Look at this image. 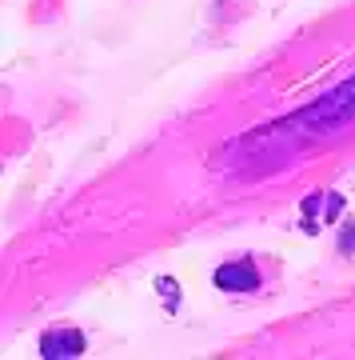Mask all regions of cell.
<instances>
[{
    "label": "cell",
    "mask_w": 355,
    "mask_h": 360,
    "mask_svg": "<svg viewBox=\"0 0 355 360\" xmlns=\"http://www.w3.org/2000/svg\"><path fill=\"white\" fill-rule=\"evenodd\" d=\"M216 288L224 292H252L260 288V272H255L252 260H228L216 269Z\"/></svg>",
    "instance_id": "1"
},
{
    "label": "cell",
    "mask_w": 355,
    "mask_h": 360,
    "mask_svg": "<svg viewBox=\"0 0 355 360\" xmlns=\"http://www.w3.org/2000/svg\"><path fill=\"white\" fill-rule=\"evenodd\" d=\"M84 352V333L80 328H60V333H44L40 340V356H80Z\"/></svg>",
    "instance_id": "2"
}]
</instances>
